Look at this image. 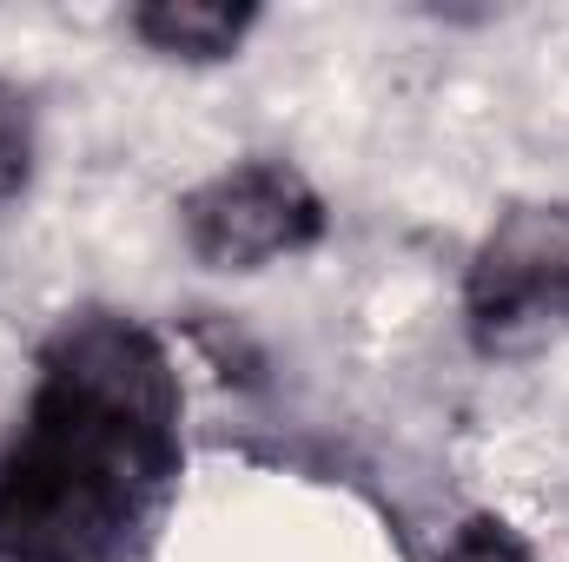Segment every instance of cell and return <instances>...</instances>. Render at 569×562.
<instances>
[{
	"label": "cell",
	"mask_w": 569,
	"mask_h": 562,
	"mask_svg": "<svg viewBox=\"0 0 569 562\" xmlns=\"http://www.w3.org/2000/svg\"><path fill=\"white\" fill-rule=\"evenodd\" d=\"M252 27H259L252 0H152V7H133V33L146 47L166 60H192V67L232 60L252 40Z\"/></svg>",
	"instance_id": "cell-4"
},
{
	"label": "cell",
	"mask_w": 569,
	"mask_h": 562,
	"mask_svg": "<svg viewBox=\"0 0 569 562\" xmlns=\"http://www.w3.org/2000/svg\"><path fill=\"white\" fill-rule=\"evenodd\" d=\"M463 324L490 358L569 331V205H517L483 232L463 279Z\"/></svg>",
	"instance_id": "cell-2"
},
{
	"label": "cell",
	"mask_w": 569,
	"mask_h": 562,
	"mask_svg": "<svg viewBox=\"0 0 569 562\" xmlns=\"http://www.w3.org/2000/svg\"><path fill=\"white\" fill-rule=\"evenodd\" d=\"M437 562H537L523 550V536L510 530V523H497V516H470L450 543H443V556Z\"/></svg>",
	"instance_id": "cell-6"
},
{
	"label": "cell",
	"mask_w": 569,
	"mask_h": 562,
	"mask_svg": "<svg viewBox=\"0 0 569 562\" xmlns=\"http://www.w3.org/2000/svg\"><path fill=\"white\" fill-rule=\"evenodd\" d=\"M179 371L140 318H67L0 456V562H113L133 550L179 476Z\"/></svg>",
	"instance_id": "cell-1"
},
{
	"label": "cell",
	"mask_w": 569,
	"mask_h": 562,
	"mask_svg": "<svg viewBox=\"0 0 569 562\" xmlns=\"http://www.w3.org/2000/svg\"><path fill=\"white\" fill-rule=\"evenodd\" d=\"M179 232L212 272H266L325 239V199L291 159H239L186 192Z\"/></svg>",
	"instance_id": "cell-3"
},
{
	"label": "cell",
	"mask_w": 569,
	"mask_h": 562,
	"mask_svg": "<svg viewBox=\"0 0 569 562\" xmlns=\"http://www.w3.org/2000/svg\"><path fill=\"white\" fill-rule=\"evenodd\" d=\"M33 159H40V133H33V100L0 80V205H13L33 185Z\"/></svg>",
	"instance_id": "cell-5"
}]
</instances>
